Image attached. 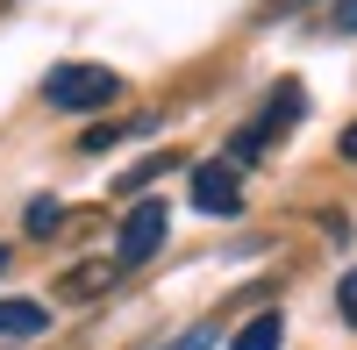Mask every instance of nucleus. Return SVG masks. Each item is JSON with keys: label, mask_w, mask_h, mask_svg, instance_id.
I'll use <instances>...</instances> for the list:
<instances>
[{"label": "nucleus", "mask_w": 357, "mask_h": 350, "mask_svg": "<svg viewBox=\"0 0 357 350\" xmlns=\"http://www.w3.org/2000/svg\"><path fill=\"white\" fill-rule=\"evenodd\" d=\"M193 215H215V222L243 215V172L236 165H200L193 172Z\"/></svg>", "instance_id": "7ed1b4c3"}, {"label": "nucleus", "mask_w": 357, "mask_h": 350, "mask_svg": "<svg viewBox=\"0 0 357 350\" xmlns=\"http://www.w3.org/2000/svg\"><path fill=\"white\" fill-rule=\"evenodd\" d=\"M178 158H151V165H136V172H122V179H114V186H122V193H143V186H151L158 179V172H172Z\"/></svg>", "instance_id": "9d476101"}, {"label": "nucleus", "mask_w": 357, "mask_h": 350, "mask_svg": "<svg viewBox=\"0 0 357 350\" xmlns=\"http://www.w3.org/2000/svg\"><path fill=\"white\" fill-rule=\"evenodd\" d=\"M336 307H343V322L357 329V265L343 272V286H336Z\"/></svg>", "instance_id": "9b49d317"}, {"label": "nucleus", "mask_w": 357, "mask_h": 350, "mask_svg": "<svg viewBox=\"0 0 357 350\" xmlns=\"http://www.w3.org/2000/svg\"><path fill=\"white\" fill-rule=\"evenodd\" d=\"M301 107H307L301 79H279L272 93H264V107H257V129H250V136H257V143H279V136H286L293 122H301Z\"/></svg>", "instance_id": "20e7f679"}, {"label": "nucleus", "mask_w": 357, "mask_h": 350, "mask_svg": "<svg viewBox=\"0 0 357 350\" xmlns=\"http://www.w3.org/2000/svg\"><path fill=\"white\" fill-rule=\"evenodd\" d=\"M43 100L65 107V114H93L107 100H122V72H107V65H57L43 79Z\"/></svg>", "instance_id": "f257e3e1"}, {"label": "nucleus", "mask_w": 357, "mask_h": 350, "mask_svg": "<svg viewBox=\"0 0 357 350\" xmlns=\"http://www.w3.org/2000/svg\"><path fill=\"white\" fill-rule=\"evenodd\" d=\"M165 350H215V336H207V329H186V336H172Z\"/></svg>", "instance_id": "ddd939ff"}, {"label": "nucleus", "mask_w": 357, "mask_h": 350, "mask_svg": "<svg viewBox=\"0 0 357 350\" xmlns=\"http://www.w3.org/2000/svg\"><path fill=\"white\" fill-rule=\"evenodd\" d=\"M329 29H343V36H357V0H336V8H329Z\"/></svg>", "instance_id": "f8f14e48"}, {"label": "nucleus", "mask_w": 357, "mask_h": 350, "mask_svg": "<svg viewBox=\"0 0 357 350\" xmlns=\"http://www.w3.org/2000/svg\"><path fill=\"white\" fill-rule=\"evenodd\" d=\"M0 279H8V243H0Z\"/></svg>", "instance_id": "2eb2a0df"}, {"label": "nucleus", "mask_w": 357, "mask_h": 350, "mask_svg": "<svg viewBox=\"0 0 357 350\" xmlns=\"http://www.w3.org/2000/svg\"><path fill=\"white\" fill-rule=\"evenodd\" d=\"M279 343H286V314H279V307L250 314V322H243V329L229 336V350H279Z\"/></svg>", "instance_id": "0eeeda50"}, {"label": "nucleus", "mask_w": 357, "mask_h": 350, "mask_svg": "<svg viewBox=\"0 0 357 350\" xmlns=\"http://www.w3.org/2000/svg\"><path fill=\"white\" fill-rule=\"evenodd\" d=\"M151 129H158L151 114H143V122H100V129H86V136H79V151H114L122 136H151Z\"/></svg>", "instance_id": "6e6552de"}, {"label": "nucleus", "mask_w": 357, "mask_h": 350, "mask_svg": "<svg viewBox=\"0 0 357 350\" xmlns=\"http://www.w3.org/2000/svg\"><path fill=\"white\" fill-rule=\"evenodd\" d=\"M165 229H172L165 200H136L129 222H122V243H114V265H143V257H158L165 250Z\"/></svg>", "instance_id": "f03ea898"}, {"label": "nucleus", "mask_w": 357, "mask_h": 350, "mask_svg": "<svg viewBox=\"0 0 357 350\" xmlns=\"http://www.w3.org/2000/svg\"><path fill=\"white\" fill-rule=\"evenodd\" d=\"M343 158H357V122H350V129H343Z\"/></svg>", "instance_id": "4468645a"}, {"label": "nucleus", "mask_w": 357, "mask_h": 350, "mask_svg": "<svg viewBox=\"0 0 357 350\" xmlns=\"http://www.w3.org/2000/svg\"><path fill=\"white\" fill-rule=\"evenodd\" d=\"M50 329V307H36V300H0V336L8 343H29V336H43Z\"/></svg>", "instance_id": "423d86ee"}, {"label": "nucleus", "mask_w": 357, "mask_h": 350, "mask_svg": "<svg viewBox=\"0 0 357 350\" xmlns=\"http://www.w3.org/2000/svg\"><path fill=\"white\" fill-rule=\"evenodd\" d=\"M57 222H65V208H57L50 193H43V200H29V236H50Z\"/></svg>", "instance_id": "1a4fd4ad"}, {"label": "nucleus", "mask_w": 357, "mask_h": 350, "mask_svg": "<svg viewBox=\"0 0 357 350\" xmlns=\"http://www.w3.org/2000/svg\"><path fill=\"white\" fill-rule=\"evenodd\" d=\"M114 272H122V265H114V257H100V265H72L65 279H57V294H65V300H100Z\"/></svg>", "instance_id": "39448f33"}]
</instances>
